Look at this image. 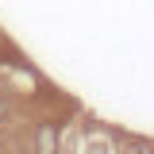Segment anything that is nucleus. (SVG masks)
Here are the masks:
<instances>
[{"label":"nucleus","instance_id":"obj_1","mask_svg":"<svg viewBox=\"0 0 154 154\" xmlns=\"http://www.w3.org/2000/svg\"><path fill=\"white\" fill-rule=\"evenodd\" d=\"M35 154H62V127L50 123V119H42L35 123Z\"/></svg>","mask_w":154,"mask_h":154},{"label":"nucleus","instance_id":"obj_2","mask_svg":"<svg viewBox=\"0 0 154 154\" xmlns=\"http://www.w3.org/2000/svg\"><path fill=\"white\" fill-rule=\"evenodd\" d=\"M127 154H150V146H146V143H131V146H127Z\"/></svg>","mask_w":154,"mask_h":154},{"label":"nucleus","instance_id":"obj_3","mask_svg":"<svg viewBox=\"0 0 154 154\" xmlns=\"http://www.w3.org/2000/svg\"><path fill=\"white\" fill-rule=\"evenodd\" d=\"M4 116H8V100L0 96V119H4Z\"/></svg>","mask_w":154,"mask_h":154}]
</instances>
